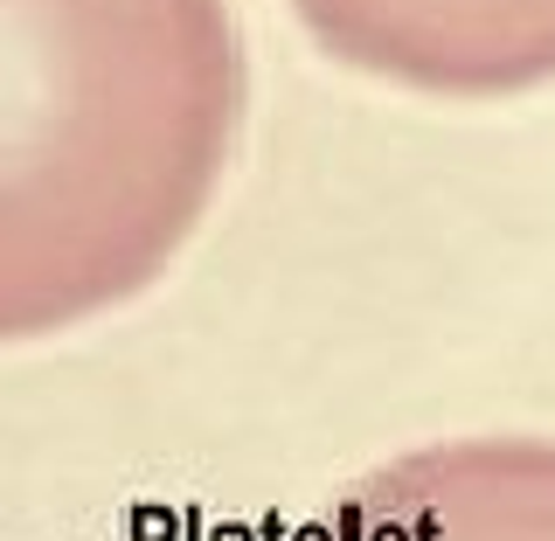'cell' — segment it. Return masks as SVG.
Wrapping results in <instances>:
<instances>
[{
    "label": "cell",
    "instance_id": "obj_1",
    "mask_svg": "<svg viewBox=\"0 0 555 541\" xmlns=\"http://www.w3.org/2000/svg\"><path fill=\"white\" fill-rule=\"evenodd\" d=\"M243 132L222 0H0V347L132 306Z\"/></svg>",
    "mask_w": 555,
    "mask_h": 541
},
{
    "label": "cell",
    "instance_id": "obj_2",
    "mask_svg": "<svg viewBox=\"0 0 555 541\" xmlns=\"http://www.w3.org/2000/svg\"><path fill=\"white\" fill-rule=\"evenodd\" d=\"M320 49L416 98L493 104L555 83V0H299Z\"/></svg>",
    "mask_w": 555,
    "mask_h": 541
},
{
    "label": "cell",
    "instance_id": "obj_3",
    "mask_svg": "<svg viewBox=\"0 0 555 541\" xmlns=\"http://www.w3.org/2000/svg\"><path fill=\"white\" fill-rule=\"evenodd\" d=\"M299 541H555V445L465 438L382 465Z\"/></svg>",
    "mask_w": 555,
    "mask_h": 541
}]
</instances>
